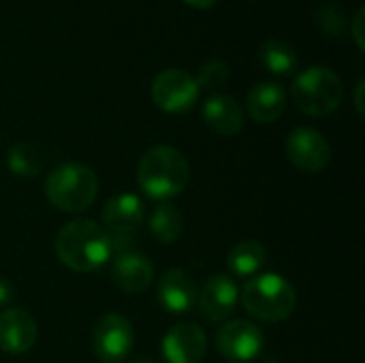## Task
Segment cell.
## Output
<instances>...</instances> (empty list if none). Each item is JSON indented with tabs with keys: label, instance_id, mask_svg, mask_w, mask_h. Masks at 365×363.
<instances>
[{
	"label": "cell",
	"instance_id": "cell-1",
	"mask_svg": "<svg viewBox=\"0 0 365 363\" xmlns=\"http://www.w3.org/2000/svg\"><path fill=\"white\" fill-rule=\"evenodd\" d=\"M113 252L111 237L103 225L90 218L66 223L56 235V255L73 272L88 274L103 267Z\"/></svg>",
	"mask_w": 365,
	"mask_h": 363
},
{
	"label": "cell",
	"instance_id": "cell-2",
	"mask_svg": "<svg viewBox=\"0 0 365 363\" xmlns=\"http://www.w3.org/2000/svg\"><path fill=\"white\" fill-rule=\"evenodd\" d=\"M190 180L186 156L171 145L150 148L137 167V184L150 199H171L184 193Z\"/></svg>",
	"mask_w": 365,
	"mask_h": 363
},
{
	"label": "cell",
	"instance_id": "cell-3",
	"mask_svg": "<svg viewBox=\"0 0 365 363\" xmlns=\"http://www.w3.org/2000/svg\"><path fill=\"white\" fill-rule=\"evenodd\" d=\"M246 312L263 323H280L297 308V293L278 274H257L242 289Z\"/></svg>",
	"mask_w": 365,
	"mask_h": 363
},
{
	"label": "cell",
	"instance_id": "cell-4",
	"mask_svg": "<svg viewBox=\"0 0 365 363\" xmlns=\"http://www.w3.org/2000/svg\"><path fill=\"white\" fill-rule=\"evenodd\" d=\"M98 193L96 173L81 163H64L49 171L45 180V195L49 203L68 214L86 212Z\"/></svg>",
	"mask_w": 365,
	"mask_h": 363
},
{
	"label": "cell",
	"instance_id": "cell-5",
	"mask_svg": "<svg viewBox=\"0 0 365 363\" xmlns=\"http://www.w3.org/2000/svg\"><path fill=\"white\" fill-rule=\"evenodd\" d=\"M342 79L336 71L327 66H310L302 71L291 86V98L295 107L317 118L336 111L342 103Z\"/></svg>",
	"mask_w": 365,
	"mask_h": 363
},
{
	"label": "cell",
	"instance_id": "cell-6",
	"mask_svg": "<svg viewBox=\"0 0 365 363\" xmlns=\"http://www.w3.org/2000/svg\"><path fill=\"white\" fill-rule=\"evenodd\" d=\"M145 208L137 195L122 193L111 197L103 208V225L111 237L113 250L124 252L137 240V229L143 223Z\"/></svg>",
	"mask_w": 365,
	"mask_h": 363
},
{
	"label": "cell",
	"instance_id": "cell-7",
	"mask_svg": "<svg viewBox=\"0 0 365 363\" xmlns=\"http://www.w3.org/2000/svg\"><path fill=\"white\" fill-rule=\"evenodd\" d=\"M90 342L92 353L101 363H122L133 351V325L118 312L103 315L92 327Z\"/></svg>",
	"mask_w": 365,
	"mask_h": 363
},
{
	"label": "cell",
	"instance_id": "cell-8",
	"mask_svg": "<svg viewBox=\"0 0 365 363\" xmlns=\"http://www.w3.org/2000/svg\"><path fill=\"white\" fill-rule=\"evenodd\" d=\"M152 98L167 113H184L197 103L199 83L184 68H165L152 81Z\"/></svg>",
	"mask_w": 365,
	"mask_h": 363
},
{
	"label": "cell",
	"instance_id": "cell-9",
	"mask_svg": "<svg viewBox=\"0 0 365 363\" xmlns=\"http://www.w3.org/2000/svg\"><path fill=\"white\" fill-rule=\"evenodd\" d=\"M291 165L304 173H321L331 160L329 141L312 126H297L284 141Z\"/></svg>",
	"mask_w": 365,
	"mask_h": 363
},
{
	"label": "cell",
	"instance_id": "cell-10",
	"mask_svg": "<svg viewBox=\"0 0 365 363\" xmlns=\"http://www.w3.org/2000/svg\"><path fill=\"white\" fill-rule=\"evenodd\" d=\"M265 336L263 332L244 319L225 323L216 334V349L225 359L233 363H248L257 359L263 351Z\"/></svg>",
	"mask_w": 365,
	"mask_h": 363
},
{
	"label": "cell",
	"instance_id": "cell-11",
	"mask_svg": "<svg viewBox=\"0 0 365 363\" xmlns=\"http://www.w3.org/2000/svg\"><path fill=\"white\" fill-rule=\"evenodd\" d=\"M207 353V336L195 323L173 325L163 338V355L169 363H199Z\"/></svg>",
	"mask_w": 365,
	"mask_h": 363
},
{
	"label": "cell",
	"instance_id": "cell-12",
	"mask_svg": "<svg viewBox=\"0 0 365 363\" xmlns=\"http://www.w3.org/2000/svg\"><path fill=\"white\" fill-rule=\"evenodd\" d=\"M237 300H240V291L227 274L212 276L205 282L203 291L197 295L199 312L210 323H220L229 319L235 312Z\"/></svg>",
	"mask_w": 365,
	"mask_h": 363
},
{
	"label": "cell",
	"instance_id": "cell-13",
	"mask_svg": "<svg viewBox=\"0 0 365 363\" xmlns=\"http://www.w3.org/2000/svg\"><path fill=\"white\" fill-rule=\"evenodd\" d=\"M154 280V265L145 255L124 250L111 263V282L130 295H139L148 291Z\"/></svg>",
	"mask_w": 365,
	"mask_h": 363
},
{
	"label": "cell",
	"instance_id": "cell-14",
	"mask_svg": "<svg viewBox=\"0 0 365 363\" xmlns=\"http://www.w3.org/2000/svg\"><path fill=\"white\" fill-rule=\"evenodd\" d=\"M36 336V323L26 310L9 308L0 312V351L9 355H21L34 347Z\"/></svg>",
	"mask_w": 365,
	"mask_h": 363
},
{
	"label": "cell",
	"instance_id": "cell-15",
	"mask_svg": "<svg viewBox=\"0 0 365 363\" xmlns=\"http://www.w3.org/2000/svg\"><path fill=\"white\" fill-rule=\"evenodd\" d=\"M197 285L184 270H167L158 282V302L171 315H186L197 304Z\"/></svg>",
	"mask_w": 365,
	"mask_h": 363
},
{
	"label": "cell",
	"instance_id": "cell-16",
	"mask_svg": "<svg viewBox=\"0 0 365 363\" xmlns=\"http://www.w3.org/2000/svg\"><path fill=\"white\" fill-rule=\"evenodd\" d=\"M246 107L255 122H276L287 109V92L276 81H259L250 88L246 96Z\"/></svg>",
	"mask_w": 365,
	"mask_h": 363
},
{
	"label": "cell",
	"instance_id": "cell-17",
	"mask_svg": "<svg viewBox=\"0 0 365 363\" xmlns=\"http://www.w3.org/2000/svg\"><path fill=\"white\" fill-rule=\"evenodd\" d=\"M203 120L214 133L231 137L237 135L244 126V109L233 96L214 94L203 105Z\"/></svg>",
	"mask_w": 365,
	"mask_h": 363
},
{
	"label": "cell",
	"instance_id": "cell-18",
	"mask_svg": "<svg viewBox=\"0 0 365 363\" xmlns=\"http://www.w3.org/2000/svg\"><path fill=\"white\" fill-rule=\"evenodd\" d=\"M267 259V250L261 242L257 240H244L240 244H235L227 257V265L231 270V274L235 276H257L259 270L265 265Z\"/></svg>",
	"mask_w": 365,
	"mask_h": 363
},
{
	"label": "cell",
	"instance_id": "cell-19",
	"mask_svg": "<svg viewBox=\"0 0 365 363\" xmlns=\"http://www.w3.org/2000/svg\"><path fill=\"white\" fill-rule=\"evenodd\" d=\"M259 60L269 73H276V75H289L299 64L297 49L289 41H280V39L265 41L259 47Z\"/></svg>",
	"mask_w": 365,
	"mask_h": 363
},
{
	"label": "cell",
	"instance_id": "cell-20",
	"mask_svg": "<svg viewBox=\"0 0 365 363\" xmlns=\"http://www.w3.org/2000/svg\"><path fill=\"white\" fill-rule=\"evenodd\" d=\"M184 229V218L171 203H160L150 214V231L163 244H173Z\"/></svg>",
	"mask_w": 365,
	"mask_h": 363
},
{
	"label": "cell",
	"instance_id": "cell-21",
	"mask_svg": "<svg viewBox=\"0 0 365 363\" xmlns=\"http://www.w3.org/2000/svg\"><path fill=\"white\" fill-rule=\"evenodd\" d=\"M6 165L19 178H34L41 171L43 160H41L38 150L32 143L19 141V143L11 145V150L6 154Z\"/></svg>",
	"mask_w": 365,
	"mask_h": 363
},
{
	"label": "cell",
	"instance_id": "cell-22",
	"mask_svg": "<svg viewBox=\"0 0 365 363\" xmlns=\"http://www.w3.org/2000/svg\"><path fill=\"white\" fill-rule=\"evenodd\" d=\"M227 79H229V66L222 60H218V58L205 60L199 66V75H197L199 88L218 90V88H222L227 83Z\"/></svg>",
	"mask_w": 365,
	"mask_h": 363
},
{
	"label": "cell",
	"instance_id": "cell-23",
	"mask_svg": "<svg viewBox=\"0 0 365 363\" xmlns=\"http://www.w3.org/2000/svg\"><path fill=\"white\" fill-rule=\"evenodd\" d=\"M364 21H365V9L364 6H359V9H357V15H355V19H353V36H355V43H357V47H359L361 51L365 49Z\"/></svg>",
	"mask_w": 365,
	"mask_h": 363
},
{
	"label": "cell",
	"instance_id": "cell-24",
	"mask_svg": "<svg viewBox=\"0 0 365 363\" xmlns=\"http://www.w3.org/2000/svg\"><path fill=\"white\" fill-rule=\"evenodd\" d=\"M11 300H13V287L4 278H0V306L9 304Z\"/></svg>",
	"mask_w": 365,
	"mask_h": 363
},
{
	"label": "cell",
	"instance_id": "cell-25",
	"mask_svg": "<svg viewBox=\"0 0 365 363\" xmlns=\"http://www.w3.org/2000/svg\"><path fill=\"white\" fill-rule=\"evenodd\" d=\"M364 88H365V81L361 79L359 83H357V88H355V105H357V111L364 116Z\"/></svg>",
	"mask_w": 365,
	"mask_h": 363
},
{
	"label": "cell",
	"instance_id": "cell-26",
	"mask_svg": "<svg viewBox=\"0 0 365 363\" xmlns=\"http://www.w3.org/2000/svg\"><path fill=\"white\" fill-rule=\"evenodd\" d=\"M188 4H192V6H197V9H207V6H212L214 2H218V0H186Z\"/></svg>",
	"mask_w": 365,
	"mask_h": 363
},
{
	"label": "cell",
	"instance_id": "cell-27",
	"mask_svg": "<svg viewBox=\"0 0 365 363\" xmlns=\"http://www.w3.org/2000/svg\"><path fill=\"white\" fill-rule=\"evenodd\" d=\"M130 363H156V362H154V359H148V357H145V359H135V362H130Z\"/></svg>",
	"mask_w": 365,
	"mask_h": 363
}]
</instances>
